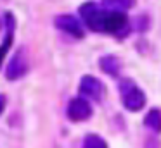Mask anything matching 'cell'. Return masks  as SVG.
Listing matches in <instances>:
<instances>
[{
  "label": "cell",
  "instance_id": "1",
  "mask_svg": "<svg viewBox=\"0 0 161 148\" xmlns=\"http://www.w3.org/2000/svg\"><path fill=\"white\" fill-rule=\"evenodd\" d=\"M78 14L83 24L94 33L114 34L118 38H123L128 33L130 23L125 10H114L95 2H85L80 5Z\"/></svg>",
  "mask_w": 161,
  "mask_h": 148
},
{
  "label": "cell",
  "instance_id": "2",
  "mask_svg": "<svg viewBox=\"0 0 161 148\" xmlns=\"http://www.w3.org/2000/svg\"><path fill=\"white\" fill-rule=\"evenodd\" d=\"M118 91L121 95V102L126 110H130V112H140L146 107V102H147L146 93L135 84L133 79H128V78L121 79L118 83Z\"/></svg>",
  "mask_w": 161,
  "mask_h": 148
},
{
  "label": "cell",
  "instance_id": "3",
  "mask_svg": "<svg viewBox=\"0 0 161 148\" xmlns=\"http://www.w3.org/2000/svg\"><path fill=\"white\" fill-rule=\"evenodd\" d=\"M66 115L71 122H83L92 117V105L88 103L87 98L83 96H76V98L69 100L66 109Z\"/></svg>",
  "mask_w": 161,
  "mask_h": 148
},
{
  "label": "cell",
  "instance_id": "4",
  "mask_svg": "<svg viewBox=\"0 0 161 148\" xmlns=\"http://www.w3.org/2000/svg\"><path fill=\"white\" fill-rule=\"evenodd\" d=\"M54 24H56V28L59 31H64V33H68L69 36L76 38V40H81L85 36L83 26L78 21V17L73 16V14H59L54 19Z\"/></svg>",
  "mask_w": 161,
  "mask_h": 148
},
{
  "label": "cell",
  "instance_id": "5",
  "mask_svg": "<svg viewBox=\"0 0 161 148\" xmlns=\"http://www.w3.org/2000/svg\"><path fill=\"white\" fill-rule=\"evenodd\" d=\"M102 93H104V84L99 78L92 74H85L80 79V95L83 98H90L94 102H101Z\"/></svg>",
  "mask_w": 161,
  "mask_h": 148
},
{
  "label": "cell",
  "instance_id": "6",
  "mask_svg": "<svg viewBox=\"0 0 161 148\" xmlns=\"http://www.w3.org/2000/svg\"><path fill=\"white\" fill-rule=\"evenodd\" d=\"M4 21H5V38L0 45V69L4 64L5 57L9 55V48L12 47V41H14V33H16V17L12 12H4Z\"/></svg>",
  "mask_w": 161,
  "mask_h": 148
},
{
  "label": "cell",
  "instance_id": "7",
  "mask_svg": "<svg viewBox=\"0 0 161 148\" xmlns=\"http://www.w3.org/2000/svg\"><path fill=\"white\" fill-rule=\"evenodd\" d=\"M26 72V59H25V48H18L16 54L11 57L9 65L5 69V78L9 81H16Z\"/></svg>",
  "mask_w": 161,
  "mask_h": 148
},
{
  "label": "cell",
  "instance_id": "8",
  "mask_svg": "<svg viewBox=\"0 0 161 148\" xmlns=\"http://www.w3.org/2000/svg\"><path fill=\"white\" fill-rule=\"evenodd\" d=\"M99 67H101V71L104 72V74L116 78V76L119 74V71H121V60L113 54L102 55V57L99 59Z\"/></svg>",
  "mask_w": 161,
  "mask_h": 148
},
{
  "label": "cell",
  "instance_id": "9",
  "mask_svg": "<svg viewBox=\"0 0 161 148\" xmlns=\"http://www.w3.org/2000/svg\"><path fill=\"white\" fill-rule=\"evenodd\" d=\"M144 124H146V127H149V129H153L154 133H159L161 131V117H159V109H156V107H153V109L147 112V115L144 117Z\"/></svg>",
  "mask_w": 161,
  "mask_h": 148
},
{
  "label": "cell",
  "instance_id": "10",
  "mask_svg": "<svg viewBox=\"0 0 161 148\" xmlns=\"http://www.w3.org/2000/svg\"><path fill=\"white\" fill-rule=\"evenodd\" d=\"M83 148H108V143L101 134H87L83 140Z\"/></svg>",
  "mask_w": 161,
  "mask_h": 148
},
{
  "label": "cell",
  "instance_id": "11",
  "mask_svg": "<svg viewBox=\"0 0 161 148\" xmlns=\"http://www.w3.org/2000/svg\"><path fill=\"white\" fill-rule=\"evenodd\" d=\"M135 3V0H102L101 5L109 7V9H114V10H126Z\"/></svg>",
  "mask_w": 161,
  "mask_h": 148
},
{
  "label": "cell",
  "instance_id": "12",
  "mask_svg": "<svg viewBox=\"0 0 161 148\" xmlns=\"http://www.w3.org/2000/svg\"><path fill=\"white\" fill-rule=\"evenodd\" d=\"M144 148H159V145H158V140L154 136H149L146 140V143H144Z\"/></svg>",
  "mask_w": 161,
  "mask_h": 148
},
{
  "label": "cell",
  "instance_id": "13",
  "mask_svg": "<svg viewBox=\"0 0 161 148\" xmlns=\"http://www.w3.org/2000/svg\"><path fill=\"white\" fill-rule=\"evenodd\" d=\"M5 107H7V96H5L4 93H0V115L4 114Z\"/></svg>",
  "mask_w": 161,
  "mask_h": 148
}]
</instances>
